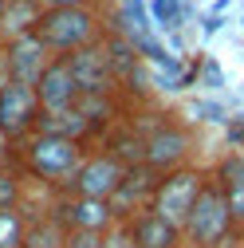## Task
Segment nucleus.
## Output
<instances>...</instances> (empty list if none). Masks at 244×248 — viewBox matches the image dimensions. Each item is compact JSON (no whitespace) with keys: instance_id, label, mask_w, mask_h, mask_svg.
<instances>
[{"instance_id":"obj_1","label":"nucleus","mask_w":244,"mask_h":248,"mask_svg":"<svg viewBox=\"0 0 244 248\" xmlns=\"http://www.w3.org/2000/svg\"><path fill=\"white\" fill-rule=\"evenodd\" d=\"M28 36L40 40L51 55H67V51H79V47H91L103 40V20L95 8H44Z\"/></svg>"},{"instance_id":"obj_2","label":"nucleus","mask_w":244,"mask_h":248,"mask_svg":"<svg viewBox=\"0 0 244 248\" xmlns=\"http://www.w3.org/2000/svg\"><path fill=\"white\" fill-rule=\"evenodd\" d=\"M87 150L83 142H71V138H51V134H32L24 142V173L40 181V185H51V189H63L71 181V173L83 166Z\"/></svg>"},{"instance_id":"obj_3","label":"nucleus","mask_w":244,"mask_h":248,"mask_svg":"<svg viewBox=\"0 0 244 248\" xmlns=\"http://www.w3.org/2000/svg\"><path fill=\"white\" fill-rule=\"evenodd\" d=\"M181 236H185V248H229L240 240L236 225H232V213L225 205V193H221V185L205 181V189L193 205V213L185 217V225H181Z\"/></svg>"},{"instance_id":"obj_4","label":"nucleus","mask_w":244,"mask_h":248,"mask_svg":"<svg viewBox=\"0 0 244 248\" xmlns=\"http://www.w3.org/2000/svg\"><path fill=\"white\" fill-rule=\"evenodd\" d=\"M134 126L146 138V170L154 173H169L177 166H189V154H193V130L185 122H173L166 114H158V122H142L134 118Z\"/></svg>"},{"instance_id":"obj_5","label":"nucleus","mask_w":244,"mask_h":248,"mask_svg":"<svg viewBox=\"0 0 244 248\" xmlns=\"http://www.w3.org/2000/svg\"><path fill=\"white\" fill-rule=\"evenodd\" d=\"M209 173L197 170V166H177L169 173H158V185H154V197H150V209L162 213L166 221H173L177 229L185 225V217L193 213L201 189H205Z\"/></svg>"},{"instance_id":"obj_6","label":"nucleus","mask_w":244,"mask_h":248,"mask_svg":"<svg viewBox=\"0 0 244 248\" xmlns=\"http://www.w3.org/2000/svg\"><path fill=\"white\" fill-rule=\"evenodd\" d=\"M36 122H40V99H36V87H24L4 79L0 83V138L8 146L28 142L36 134Z\"/></svg>"},{"instance_id":"obj_7","label":"nucleus","mask_w":244,"mask_h":248,"mask_svg":"<svg viewBox=\"0 0 244 248\" xmlns=\"http://www.w3.org/2000/svg\"><path fill=\"white\" fill-rule=\"evenodd\" d=\"M122 177H126V166H122L118 158H110L107 150H99V154H87L83 166L71 173V181H67L59 193L91 197V201H110L114 189L122 185Z\"/></svg>"},{"instance_id":"obj_8","label":"nucleus","mask_w":244,"mask_h":248,"mask_svg":"<svg viewBox=\"0 0 244 248\" xmlns=\"http://www.w3.org/2000/svg\"><path fill=\"white\" fill-rule=\"evenodd\" d=\"M67 67L79 83V95H114V71H110V59L103 51V40L99 44H91V47H79V51H67Z\"/></svg>"},{"instance_id":"obj_9","label":"nucleus","mask_w":244,"mask_h":248,"mask_svg":"<svg viewBox=\"0 0 244 248\" xmlns=\"http://www.w3.org/2000/svg\"><path fill=\"white\" fill-rule=\"evenodd\" d=\"M55 221L67 229H91V232H110L118 221L110 213V201H91V197H71V193H59L51 201Z\"/></svg>"},{"instance_id":"obj_10","label":"nucleus","mask_w":244,"mask_h":248,"mask_svg":"<svg viewBox=\"0 0 244 248\" xmlns=\"http://www.w3.org/2000/svg\"><path fill=\"white\" fill-rule=\"evenodd\" d=\"M51 59H55V55H51L40 40H32L28 32H16V40L4 44V67H8V79H12V83H24V87H36L40 75L47 71Z\"/></svg>"},{"instance_id":"obj_11","label":"nucleus","mask_w":244,"mask_h":248,"mask_svg":"<svg viewBox=\"0 0 244 248\" xmlns=\"http://www.w3.org/2000/svg\"><path fill=\"white\" fill-rule=\"evenodd\" d=\"M154 185H158V173H154V170H146V166L126 170L122 185H118L114 197H110V213H114V221H118V225H126L130 217H138L142 209H150Z\"/></svg>"},{"instance_id":"obj_12","label":"nucleus","mask_w":244,"mask_h":248,"mask_svg":"<svg viewBox=\"0 0 244 248\" xmlns=\"http://www.w3.org/2000/svg\"><path fill=\"white\" fill-rule=\"evenodd\" d=\"M36 99H40V110H44V114L71 110V107H75V99H79V83H75V75H71V67H67L63 55H55L51 63H47V71L40 75V83H36Z\"/></svg>"},{"instance_id":"obj_13","label":"nucleus","mask_w":244,"mask_h":248,"mask_svg":"<svg viewBox=\"0 0 244 248\" xmlns=\"http://www.w3.org/2000/svg\"><path fill=\"white\" fill-rule=\"evenodd\" d=\"M209 173H213V181L221 185L225 205H229V213H232V225H236V232H240V240H244V154H240V150H229Z\"/></svg>"},{"instance_id":"obj_14","label":"nucleus","mask_w":244,"mask_h":248,"mask_svg":"<svg viewBox=\"0 0 244 248\" xmlns=\"http://www.w3.org/2000/svg\"><path fill=\"white\" fill-rule=\"evenodd\" d=\"M126 229H130V236H134L138 248H185L181 229L173 221H166L162 213H154V209H142L138 217H130Z\"/></svg>"},{"instance_id":"obj_15","label":"nucleus","mask_w":244,"mask_h":248,"mask_svg":"<svg viewBox=\"0 0 244 248\" xmlns=\"http://www.w3.org/2000/svg\"><path fill=\"white\" fill-rule=\"evenodd\" d=\"M103 150L110 154V158H118L126 170L146 166V138H142V130L134 126V122H114V126L107 130V138H103Z\"/></svg>"},{"instance_id":"obj_16","label":"nucleus","mask_w":244,"mask_h":248,"mask_svg":"<svg viewBox=\"0 0 244 248\" xmlns=\"http://www.w3.org/2000/svg\"><path fill=\"white\" fill-rule=\"evenodd\" d=\"M36 134H51V138H71V142H87L95 134V126L71 107V110H55V114H44L40 110V122H36Z\"/></svg>"},{"instance_id":"obj_17","label":"nucleus","mask_w":244,"mask_h":248,"mask_svg":"<svg viewBox=\"0 0 244 248\" xmlns=\"http://www.w3.org/2000/svg\"><path fill=\"white\" fill-rule=\"evenodd\" d=\"M110 28L118 36H146V32H158L154 28V16H150V4L146 0H118V8H114V20Z\"/></svg>"},{"instance_id":"obj_18","label":"nucleus","mask_w":244,"mask_h":248,"mask_svg":"<svg viewBox=\"0 0 244 248\" xmlns=\"http://www.w3.org/2000/svg\"><path fill=\"white\" fill-rule=\"evenodd\" d=\"M24 248H63V225L55 221V213H51V209L28 213Z\"/></svg>"},{"instance_id":"obj_19","label":"nucleus","mask_w":244,"mask_h":248,"mask_svg":"<svg viewBox=\"0 0 244 248\" xmlns=\"http://www.w3.org/2000/svg\"><path fill=\"white\" fill-rule=\"evenodd\" d=\"M75 110L91 122V126H95V134L103 130H110L114 126V95H79L75 99Z\"/></svg>"},{"instance_id":"obj_20","label":"nucleus","mask_w":244,"mask_h":248,"mask_svg":"<svg viewBox=\"0 0 244 248\" xmlns=\"http://www.w3.org/2000/svg\"><path fill=\"white\" fill-rule=\"evenodd\" d=\"M28 232V209H0V248H24Z\"/></svg>"},{"instance_id":"obj_21","label":"nucleus","mask_w":244,"mask_h":248,"mask_svg":"<svg viewBox=\"0 0 244 248\" xmlns=\"http://www.w3.org/2000/svg\"><path fill=\"white\" fill-rule=\"evenodd\" d=\"M24 166L12 170L8 162H0V209H20L24 205Z\"/></svg>"},{"instance_id":"obj_22","label":"nucleus","mask_w":244,"mask_h":248,"mask_svg":"<svg viewBox=\"0 0 244 248\" xmlns=\"http://www.w3.org/2000/svg\"><path fill=\"white\" fill-rule=\"evenodd\" d=\"M197 83H201V91H209V95H221V91L229 87L225 67H221L213 55H201V59H197Z\"/></svg>"},{"instance_id":"obj_23","label":"nucleus","mask_w":244,"mask_h":248,"mask_svg":"<svg viewBox=\"0 0 244 248\" xmlns=\"http://www.w3.org/2000/svg\"><path fill=\"white\" fill-rule=\"evenodd\" d=\"M189 110H193V118L213 122V126H225V122L232 118V114H229V107H225V103H217V99H193V103H189Z\"/></svg>"},{"instance_id":"obj_24","label":"nucleus","mask_w":244,"mask_h":248,"mask_svg":"<svg viewBox=\"0 0 244 248\" xmlns=\"http://www.w3.org/2000/svg\"><path fill=\"white\" fill-rule=\"evenodd\" d=\"M107 232H91V229H67L63 232V248H103Z\"/></svg>"},{"instance_id":"obj_25","label":"nucleus","mask_w":244,"mask_h":248,"mask_svg":"<svg viewBox=\"0 0 244 248\" xmlns=\"http://www.w3.org/2000/svg\"><path fill=\"white\" fill-rule=\"evenodd\" d=\"M103 248H138V244H134V236H130L126 225H114V229L103 236Z\"/></svg>"},{"instance_id":"obj_26","label":"nucleus","mask_w":244,"mask_h":248,"mask_svg":"<svg viewBox=\"0 0 244 248\" xmlns=\"http://www.w3.org/2000/svg\"><path fill=\"white\" fill-rule=\"evenodd\" d=\"M225 138H229L236 150L244 146V110H240V114H232V118L225 122Z\"/></svg>"},{"instance_id":"obj_27","label":"nucleus","mask_w":244,"mask_h":248,"mask_svg":"<svg viewBox=\"0 0 244 248\" xmlns=\"http://www.w3.org/2000/svg\"><path fill=\"white\" fill-rule=\"evenodd\" d=\"M225 24H229V20H225V16H217V12H205V16L197 20V28H201V36H205V40H213Z\"/></svg>"},{"instance_id":"obj_28","label":"nucleus","mask_w":244,"mask_h":248,"mask_svg":"<svg viewBox=\"0 0 244 248\" xmlns=\"http://www.w3.org/2000/svg\"><path fill=\"white\" fill-rule=\"evenodd\" d=\"M40 8H91L95 0H36Z\"/></svg>"},{"instance_id":"obj_29","label":"nucleus","mask_w":244,"mask_h":248,"mask_svg":"<svg viewBox=\"0 0 244 248\" xmlns=\"http://www.w3.org/2000/svg\"><path fill=\"white\" fill-rule=\"evenodd\" d=\"M8 8H12V0H0V24L8 20Z\"/></svg>"},{"instance_id":"obj_30","label":"nucleus","mask_w":244,"mask_h":248,"mask_svg":"<svg viewBox=\"0 0 244 248\" xmlns=\"http://www.w3.org/2000/svg\"><path fill=\"white\" fill-rule=\"evenodd\" d=\"M240 28H244V12H240Z\"/></svg>"},{"instance_id":"obj_31","label":"nucleus","mask_w":244,"mask_h":248,"mask_svg":"<svg viewBox=\"0 0 244 248\" xmlns=\"http://www.w3.org/2000/svg\"><path fill=\"white\" fill-rule=\"evenodd\" d=\"M229 248H240V240H236V244H229Z\"/></svg>"},{"instance_id":"obj_32","label":"nucleus","mask_w":244,"mask_h":248,"mask_svg":"<svg viewBox=\"0 0 244 248\" xmlns=\"http://www.w3.org/2000/svg\"><path fill=\"white\" fill-rule=\"evenodd\" d=\"M0 162H4V150H0Z\"/></svg>"},{"instance_id":"obj_33","label":"nucleus","mask_w":244,"mask_h":248,"mask_svg":"<svg viewBox=\"0 0 244 248\" xmlns=\"http://www.w3.org/2000/svg\"><path fill=\"white\" fill-rule=\"evenodd\" d=\"M240 248H244V240H240Z\"/></svg>"},{"instance_id":"obj_34","label":"nucleus","mask_w":244,"mask_h":248,"mask_svg":"<svg viewBox=\"0 0 244 248\" xmlns=\"http://www.w3.org/2000/svg\"><path fill=\"white\" fill-rule=\"evenodd\" d=\"M240 4H244V0H240Z\"/></svg>"},{"instance_id":"obj_35","label":"nucleus","mask_w":244,"mask_h":248,"mask_svg":"<svg viewBox=\"0 0 244 248\" xmlns=\"http://www.w3.org/2000/svg\"><path fill=\"white\" fill-rule=\"evenodd\" d=\"M240 154H244V150H240Z\"/></svg>"}]
</instances>
